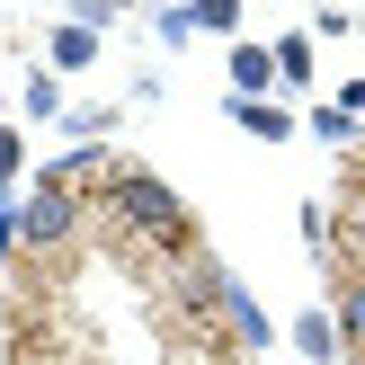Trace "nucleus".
I'll list each match as a JSON object with an SVG mask.
<instances>
[{"instance_id": "nucleus-1", "label": "nucleus", "mask_w": 365, "mask_h": 365, "mask_svg": "<svg viewBox=\"0 0 365 365\" xmlns=\"http://www.w3.org/2000/svg\"><path fill=\"white\" fill-rule=\"evenodd\" d=\"M116 205L134 214V223L152 232V241H178V205H170L160 187H143V178H125V187H116Z\"/></svg>"}]
</instances>
